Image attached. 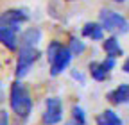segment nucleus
Wrapping results in <instances>:
<instances>
[{
	"mask_svg": "<svg viewBox=\"0 0 129 125\" xmlns=\"http://www.w3.org/2000/svg\"><path fill=\"white\" fill-rule=\"evenodd\" d=\"M11 109L20 118H27L32 111V100L29 89L18 81L11 84Z\"/></svg>",
	"mask_w": 129,
	"mask_h": 125,
	"instance_id": "f257e3e1",
	"label": "nucleus"
},
{
	"mask_svg": "<svg viewBox=\"0 0 129 125\" xmlns=\"http://www.w3.org/2000/svg\"><path fill=\"white\" fill-rule=\"evenodd\" d=\"M72 120L79 125H84V113L81 107H74V113H72Z\"/></svg>",
	"mask_w": 129,
	"mask_h": 125,
	"instance_id": "4468645a",
	"label": "nucleus"
},
{
	"mask_svg": "<svg viewBox=\"0 0 129 125\" xmlns=\"http://www.w3.org/2000/svg\"><path fill=\"white\" fill-rule=\"evenodd\" d=\"M104 50H106V54L109 55V57H118V55H122V48H120V45H118V41L115 39V38H109V39H106L104 41Z\"/></svg>",
	"mask_w": 129,
	"mask_h": 125,
	"instance_id": "f8f14e48",
	"label": "nucleus"
},
{
	"mask_svg": "<svg viewBox=\"0 0 129 125\" xmlns=\"http://www.w3.org/2000/svg\"><path fill=\"white\" fill-rule=\"evenodd\" d=\"M0 41H2L7 48L14 50L16 48V30L9 27H0Z\"/></svg>",
	"mask_w": 129,
	"mask_h": 125,
	"instance_id": "9d476101",
	"label": "nucleus"
},
{
	"mask_svg": "<svg viewBox=\"0 0 129 125\" xmlns=\"http://www.w3.org/2000/svg\"><path fill=\"white\" fill-rule=\"evenodd\" d=\"M83 36L91 39H102V27L97 23H86L83 29Z\"/></svg>",
	"mask_w": 129,
	"mask_h": 125,
	"instance_id": "ddd939ff",
	"label": "nucleus"
},
{
	"mask_svg": "<svg viewBox=\"0 0 129 125\" xmlns=\"http://www.w3.org/2000/svg\"><path fill=\"white\" fill-rule=\"evenodd\" d=\"M122 70H124L125 73H129V57L125 59V62H124V66H122Z\"/></svg>",
	"mask_w": 129,
	"mask_h": 125,
	"instance_id": "f3484780",
	"label": "nucleus"
},
{
	"mask_svg": "<svg viewBox=\"0 0 129 125\" xmlns=\"http://www.w3.org/2000/svg\"><path fill=\"white\" fill-rule=\"evenodd\" d=\"M101 27L109 30V32H117V34H124L129 30V23L124 16L113 13L109 9H102L101 11Z\"/></svg>",
	"mask_w": 129,
	"mask_h": 125,
	"instance_id": "7ed1b4c3",
	"label": "nucleus"
},
{
	"mask_svg": "<svg viewBox=\"0 0 129 125\" xmlns=\"http://www.w3.org/2000/svg\"><path fill=\"white\" fill-rule=\"evenodd\" d=\"M27 20V14L20 9H9L4 14H0V27H9L18 30V25Z\"/></svg>",
	"mask_w": 129,
	"mask_h": 125,
	"instance_id": "423d86ee",
	"label": "nucleus"
},
{
	"mask_svg": "<svg viewBox=\"0 0 129 125\" xmlns=\"http://www.w3.org/2000/svg\"><path fill=\"white\" fill-rule=\"evenodd\" d=\"M63 118V104L59 98H48L47 100V109L43 114V123L45 125H56Z\"/></svg>",
	"mask_w": 129,
	"mask_h": 125,
	"instance_id": "39448f33",
	"label": "nucleus"
},
{
	"mask_svg": "<svg viewBox=\"0 0 129 125\" xmlns=\"http://www.w3.org/2000/svg\"><path fill=\"white\" fill-rule=\"evenodd\" d=\"M117 2H124V0H117Z\"/></svg>",
	"mask_w": 129,
	"mask_h": 125,
	"instance_id": "aec40b11",
	"label": "nucleus"
},
{
	"mask_svg": "<svg viewBox=\"0 0 129 125\" xmlns=\"http://www.w3.org/2000/svg\"><path fill=\"white\" fill-rule=\"evenodd\" d=\"M72 52L70 48L63 46L61 43L54 41L48 45V61H50V75H59L64 68L70 65Z\"/></svg>",
	"mask_w": 129,
	"mask_h": 125,
	"instance_id": "f03ea898",
	"label": "nucleus"
},
{
	"mask_svg": "<svg viewBox=\"0 0 129 125\" xmlns=\"http://www.w3.org/2000/svg\"><path fill=\"white\" fill-rule=\"evenodd\" d=\"M67 125H79V123H75V121H74V120H70V121H68V123H67Z\"/></svg>",
	"mask_w": 129,
	"mask_h": 125,
	"instance_id": "6ab92c4d",
	"label": "nucleus"
},
{
	"mask_svg": "<svg viewBox=\"0 0 129 125\" xmlns=\"http://www.w3.org/2000/svg\"><path fill=\"white\" fill-rule=\"evenodd\" d=\"M2 100H4V91H2V86H0V104H2Z\"/></svg>",
	"mask_w": 129,
	"mask_h": 125,
	"instance_id": "a211bd4d",
	"label": "nucleus"
},
{
	"mask_svg": "<svg viewBox=\"0 0 129 125\" xmlns=\"http://www.w3.org/2000/svg\"><path fill=\"white\" fill-rule=\"evenodd\" d=\"M40 38H41V32H40L38 29H34V27L27 29L25 32L22 34V45H23V48H32V46L40 41Z\"/></svg>",
	"mask_w": 129,
	"mask_h": 125,
	"instance_id": "1a4fd4ad",
	"label": "nucleus"
},
{
	"mask_svg": "<svg viewBox=\"0 0 129 125\" xmlns=\"http://www.w3.org/2000/svg\"><path fill=\"white\" fill-rule=\"evenodd\" d=\"M38 57H40V52L34 46H32V48H22V52L18 55V62H16V75L23 77L30 70V66L38 61Z\"/></svg>",
	"mask_w": 129,
	"mask_h": 125,
	"instance_id": "20e7f679",
	"label": "nucleus"
},
{
	"mask_svg": "<svg viewBox=\"0 0 129 125\" xmlns=\"http://www.w3.org/2000/svg\"><path fill=\"white\" fill-rule=\"evenodd\" d=\"M83 50H84V45L81 43L79 39H75V38H74V39H72V43H70V52L75 55V54H81Z\"/></svg>",
	"mask_w": 129,
	"mask_h": 125,
	"instance_id": "2eb2a0df",
	"label": "nucleus"
},
{
	"mask_svg": "<svg viewBox=\"0 0 129 125\" xmlns=\"http://www.w3.org/2000/svg\"><path fill=\"white\" fill-rule=\"evenodd\" d=\"M0 125H7V113L0 111Z\"/></svg>",
	"mask_w": 129,
	"mask_h": 125,
	"instance_id": "dca6fc26",
	"label": "nucleus"
},
{
	"mask_svg": "<svg viewBox=\"0 0 129 125\" xmlns=\"http://www.w3.org/2000/svg\"><path fill=\"white\" fill-rule=\"evenodd\" d=\"M113 66H115V59L108 57L102 62H91L90 65V73H91V77L95 81H104L108 77V73L113 70Z\"/></svg>",
	"mask_w": 129,
	"mask_h": 125,
	"instance_id": "0eeeda50",
	"label": "nucleus"
},
{
	"mask_svg": "<svg viewBox=\"0 0 129 125\" xmlns=\"http://www.w3.org/2000/svg\"><path fill=\"white\" fill-rule=\"evenodd\" d=\"M97 125H122V120L117 113L108 109V111H102L97 116Z\"/></svg>",
	"mask_w": 129,
	"mask_h": 125,
	"instance_id": "9b49d317",
	"label": "nucleus"
},
{
	"mask_svg": "<svg viewBox=\"0 0 129 125\" xmlns=\"http://www.w3.org/2000/svg\"><path fill=\"white\" fill-rule=\"evenodd\" d=\"M108 100L111 104H117V105L129 102V84H120L118 88L109 91L108 93Z\"/></svg>",
	"mask_w": 129,
	"mask_h": 125,
	"instance_id": "6e6552de",
	"label": "nucleus"
}]
</instances>
